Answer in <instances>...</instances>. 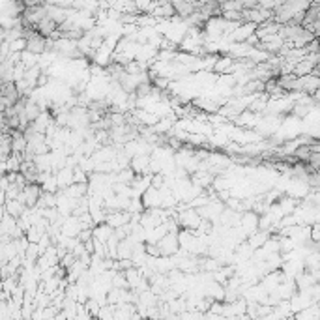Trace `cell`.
<instances>
[{"label":"cell","mask_w":320,"mask_h":320,"mask_svg":"<svg viewBox=\"0 0 320 320\" xmlns=\"http://www.w3.org/2000/svg\"><path fill=\"white\" fill-rule=\"evenodd\" d=\"M24 51H28L30 55H41L47 51V38L32 30L26 38H24Z\"/></svg>","instance_id":"cell-1"},{"label":"cell","mask_w":320,"mask_h":320,"mask_svg":"<svg viewBox=\"0 0 320 320\" xmlns=\"http://www.w3.org/2000/svg\"><path fill=\"white\" fill-rule=\"evenodd\" d=\"M58 28V24L53 21V19H49L47 15L43 17L39 23L34 24V30L38 32V34H41V36H45V38H51V34Z\"/></svg>","instance_id":"cell-6"},{"label":"cell","mask_w":320,"mask_h":320,"mask_svg":"<svg viewBox=\"0 0 320 320\" xmlns=\"http://www.w3.org/2000/svg\"><path fill=\"white\" fill-rule=\"evenodd\" d=\"M311 152H313L311 146H307V144H305V146H302V148L296 150V156L300 157V159H305V161H307V157H309Z\"/></svg>","instance_id":"cell-8"},{"label":"cell","mask_w":320,"mask_h":320,"mask_svg":"<svg viewBox=\"0 0 320 320\" xmlns=\"http://www.w3.org/2000/svg\"><path fill=\"white\" fill-rule=\"evenodd\" d=\"M317 240H319V226L313 228V242H317Z\"/></svg>","instance_id":"cell-9"},{"label":"cell","mask_w":320,"mask_h":320,"mask_svg":"<svg viewBox=\"0 0 320 320\" xmlns=\"http://www.w3.org/2000/svg\"><path fill=\"white\" fill-rule=\"evenodd\" d=\"M319 75H313V73H307V75H302V77H298V92H302V94H307V96H313L317 94V90H319Z\"/></svg>","instance_id":"cell-4"},{"label":"cell","mask_w":320,"mask_h":320,"mask_svg":"<svg viewBox=\"0 0 320 320\" xmlns=\"http://www.w3.org/2000/svg\"><path fill=\"white\" fill-rule=\"evenodd\" d=\"M305 163H309V165H311L313 171H317V169H319V165H320V154H319V152H311Z\"/></svg>","instance_id":"cell-7"},{"label":"cell","mask_w":320,"mask_h":320,"mask_svg":"<svg viewBox=\"0 0 320 320\" xmlns=\"http://www.w3.org/2000/svg\"><path fill=\"white\" fill-rule=\"evenodd\" d=\"M45 15H47L45 4H28V6H24V9L21 11V17H23L28 24H32V26L36 23H39Z\"/></svg>","instance_id":"cell-2"},{"label":"cell","mask_w":320,"mask_h":320,"mask_svg":"<svg viewBox=\"0 0 320 320\" xmlns=\"http://www.w3.org/2000/svg\"><path fill=\"white\" fill-rule=\"evenodd\" d=\"M270 19H272V9L260 8V6L243 9V21H245V23L262 24L264 21H270Z\"/></svg>","instance_id":"cell-3"},{"label":"cell","mask_w":320,"mask_h":320,"mask_svg":"<svg viewBox=\"0 0 320 320\" xmlns=\"http://www.w3.org/2000/svg\"><path fill=\"white\" fill-rule=\"evenodd\" d=\"M45 9H47V17L53 19L56 24H62L71 13V9H66L64 6H55V4H45Z\"/></svg>","instance_id":"cell-5"}]
</instances>
